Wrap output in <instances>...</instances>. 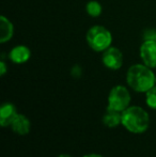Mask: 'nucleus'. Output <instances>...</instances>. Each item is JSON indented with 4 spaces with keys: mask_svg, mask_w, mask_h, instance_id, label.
<instances>
[{
    "mask_svg": "<svg viewBox=\"0 0 156 157\" xmlns=\"http://www.w3.org/2000/svg\"><path fill=\"white\" fill-rule=\"evenodd\" d=\"M126 81L128 86L136 92H148L155 86L156 77L151 67L146 64H135L129 67L126 74Z\"/></svg>",
    "mask_w": 156,
    "mask_h": 157,
    "instance_id": "obj_1",
    "label": "nucleus"
},
{
    "mask_svg": "<svg viewBox=\"0 0 156 157\" xmlns=\"http://www.w3.org/2000/svg\"><path fill=\"white\" fill-rule=\"evenodd\" d=\"M122 125L133 134H142L149 128L150 118L143 108L131 106L122 112Z\"/></svg>",
    "mask_w": 156,
    "mask_h": 157,
    "instance_id": "obj_2",
    "label": "nucleus"
},
{
    "mask_svg": "<svg viewBox=\"0 0 156 157\" xmlns=\"http://www.w3.org/2000/svg\"><path fill=\"white\" fill-rule=\"evenodd\" d=\"M87 42L95 52H104L110 47L112 35L110 31L103 26H93L87 33Z\"/></svg>",
    "mask_w": 156,
    "mask_h": 157,
    "instance_id": "obj_3",
    "label": "nucleus"
},
{
    "mask_svg": "<svg viewBox=\"0 0 156 157\" xmlns=\"http://www.w3.org/2000/svg\"><path fill=\"white\" fill-rule=\"evenodd\" d=\"M131 103V94L123 86H116L110 90L108 95V109L123 112Z\"/></svg>",
    "mask_w": 156,
    "mask_h": 157,
    "instance_id": "obj_4",
    "label": "nucleus"
},
{
    "mask_svg": "<svg viewBox=\"0 0 156 157\" xmlns=\"http://www.w3.org/2000/svg\"><path fill=\"white\" fill-rule=\"evenodd\" d=\"M140 57L149 67H156V41L146 40L140 47Z\"/></svg>",
    "mask_w": 156,
    "mask_h": 157,
    "instance_id": "obj_5",
    "label": "nucleus"
},
{
    "mask_svg": "<svg viewBox=\"0 0 156 157\" xmlns=\"http://www.w3.org/2000/svg\"><path fill=\"white\" fill-rule=\"evenodd\" d=\"M102 60L106 67L110 70H119L123 64V55L118 48L109 47L104 50Z\"/></svg>",
    "mask_w": 156,
    "mask_h": 157,
    "instance_id": "obj_6",
    "label": "nucleus"
},
{
    "mask_svg": "<svg viewBox=\"0 0 156 157\" xmlns=\"http://www.w3.org/2000/svg\"><path fill=\"white\" fill-rule=\"evenodd\" d=\"M17 110L13 104L6 103L1 106L0 108V125L2 127H6V126H11L13 120L15 117L17 116Z\"/></svg>",
    "mask_w": 156,
    "mask_h": 157,
    "instance_id": "obj_7",
    "label": "nucleus"
},
{
    "mask_svg": "<svg viewBox=\"0 0 156 157\" xmlns=\"http://www.w3.org/2000/svg\"><path fill=\"white\" fill-rule=\"evenodd\" d=\"M11 127H12L13 132L15 134L21 135V136H25V135L29 134L31 124H30L29 119L26 116H24V114H17L14 120H13Z\"/></svg>",
    "mask_w": 156,
    "mask_h": 157,
    "instance_id": "obj_8",
    "label": "nucleus"
},
{
    "mask_svg": "<svg viewBox=\"0 0 156 157\" xmlns=\"http://www.w3.org/2000/svg\"><path fill=\"white\" fill-rule=\"evenodd\" d=\"M30 56H31V52L28 47L24 45H19L14 47L10 52V59L12 62L21 64L25 63L29 60Z\"/></svg>",
    "mask_w": 156,
    "mask_h": 157,
    "instance_id": "obj_9",
    "label": "nucleus"
},
{
    "mask_svg": "<svg viewBox=\"0 0 156 157\" xmlns=\"http://www.w3.org/2000/svg\"><path fill=\"white\" fill-rule=\"evenodd\" d=\"M14 28L10 21L6 17H0V43H6L12 39Z\"/></svg>",
    "mask_w": 156,
    "mask_h": 157,
    "instance_id": "obj_10",
    "label": "nucleus"
},
{
    "mask_svg": "<svg viewBox=\"0 0 156 157\" xmlns=\"http://www.w3.org/2000/svg\"><path fill=\"white\" fill-rule=\"evenodd\" d=\"M103 123L107 127H117L118 125L122 124V112H119L116 111V110H111L107 108L106 113L103 117Z\"/></svg>",
    "mask_w": 156,
    "mask_h": 157,
    "instance_id": "obj_11",
    "label": "nucleus"
},
{
    "mask_svg": "<svg viewBox=\"0 0 156 157\" xmlns=\"http://www.w3.org/2000/svg\"><path fill=\"white\" fill-rule=\"evenodd\" d=\"M86 9H87L88 14H89L90 16H93V17L100 16L101 13H102V6H101V3H100V2H97V1L88 2Z\"/></svg>",
    "mask_w": 156,
    "mask_h": 157,
    "instance_id": "obj_12",
    "label": "nucleus"
},
{
    "mask_svg": "<svg viewBox=\"0 0 156 157\" xmlns=\"http://www.w3.org/2000/svg\"><path fill=\"white\" fill-rule=\"evenodd\" d=\"M146 101L150 108L156 110V86L152 87L148 92H146Z\"/></svg>",
    "mask_w": 156,
    "mask_h": 157,
    "instance_id": "obj_13",
    "label": "nucleus"
},
{
    "mask_svg": "<svg viewBox=\"0 0 156 157\" xmlns=\"http://www.w3.org/2000/svg\"><path fill=\"white\" fill-rule=\"evenodd\" d=\"M6 72V65L4 63V61H0V75L3 76Z\"/></svg>",
    "mask_w": 156,
    "mask_h": 157,
    "instance_id": "obj_14",
    "label": "nucleus"
},
{
    "mask_svg": "<svg viewBox=\"0 0 156 157\" xmlns=\"http://www.w3.org/2000/svg\"><path fill=\"white\" fill-rule=\"evenodd\" d=\"M82 157H104V156L100 155V154H87V155H85Z\"/></svg>",
    "mask_w": 156,
    "mask_h": 157,
    "instance_id": "obj_15",
    "label": "nucleus"
},
{
    "mask_svg": "<svg viewBox=\"0 0 156 157\" xmlns=\"http://www.w3.org/2000/svg\"><path fill=\"white\" fill-rule=\"evenodd\" d=\"M58 157H73V156L69 155V154H61V155H59Z\"/></svg>",
    "mask_w": 156,
    "mask_h": 157,
    "instance_id": "obj_16",
    "label": "nucleus"
}]
</instances>
